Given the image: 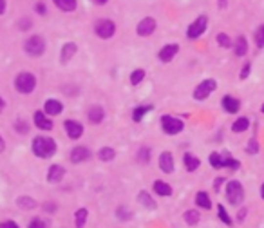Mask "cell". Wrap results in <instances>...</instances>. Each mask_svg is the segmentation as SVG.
<instances>
[{
	"mask_svg": "<svg viewBox=\"0 0 264 228\" xmlns=\"http://www.w3.org/2000/svg\"><path fill=\"white\" fill-rule=\"evenodd\" d=\"M74 53H76V44H72V42L66 44L64 49H62V64H67V62L74 56Z\"/></svg>",
	"mask_w": 264,
	"mask_h": 228,
	"instance_id": "31",
	"label": "cell"
},
{
	"mask_svg": "<svg viewBox=\"0 0 264 228\" xmlns=\"http://www.w3.org/2000/svg\"><path fill=\"white\" fill-rule=\"evenodd\" d=\"M33 152L38 158H51L56 152V143L54 139L45 138V136H38L33 141Z\"/></svg>",
	"mask_w": 264,
	"mask_h": 228,
	"instance_id": "5",
	"label": "cell"
},
{
	"mask_svg": "<svg viewBox=\"0 0 264 228\" xmlns=\"http://www.w3.org/2000/svg\"><path fill=\"white\" fill-rule=\"evenodd\" d=\"M35 123L40 131H51V129H53V121L47 120V116L44 113H40V111L35 113Z\"/></svg>",
	"mask_w": 264,
	"mask_h": 228,
	"instance_id": "25",
	"label": "cell"
},
{
	"mask_svg": "<svg viewBox=\"0 0 264 228\" xmlns=\"http://www.w3.org/2000/svg\"><path fill=\"white\" fill-rule=\"evenodd\" d=\"M24 49L25 53L31 54V56H40L45 51V42H44L42 36H31L29 40L25 42Z\"/></svg>",
	"mask_w": 264,
	"mask_h": 228,
	"instance_id": "10",
	"label": "cell"
},
{
	"mask_svg": "<svg viewBox=\"0 0 264 228\" xmlns=\"http://www.w3.org/2000/svg\"><path fill=\"white\" fill-rule=\"evenodd\" d=\"M87 214L89 212L85 210V208H80L76 212V228H84L85 227V221H87Z\"/></svg>",
	"mask_w": 264,
	"mask_h": 228,
	"instance_id": "39",
	"label": "cell"
},
{
	"mask_svg": "<svg viewBox=\"0 0 264 228\" xmlns=\"http://www.w3.org/2000/svg\"><path fill=\"white\" fill-rule=\"evenodd\" d=\"M6 11V0H0V15Z\"/></svg>",
	"mask_w": 264,
	"mask_h": 228,
	"instance_id": "49",
	"label": "cell"
},
{
	"mask_svg": "<svg viewBox=\"0 0 264 228\" xmlns=\"http://www.w3.org/2000/svg\"><path fill=\"white\" fill-rule=\"evenodd\" d=\"M217 217H219V221L224 223L226 227H232L234 225V219H232V216L228 214V210H226V206L224 205H217Z\"/></svg>",
	"mask_w": 264,
	"mask_h": 228,
	"instance_id": "28",
	"label": "cell"
},
{
	"mask_svg": "<svg viewBox=\"0 0 264 228\" xmlns=\"http://www.w3.org/2000/svg\"><path fill=\"white\" fill-rule=\"evenodd\" d=\"M208 25H210L208 15H198V17L188 24V27H186V33H185L186 38H188V40H199V38L208 31Z\"/></svg>",
	"mask_w": 264,
	"mask_h": 228,
	"instance_id": "2",
	"label": "cell"
},
{
	"mask_svg": "<svg viewBox=\"0 0 264 228\" xmlns=\"http://www.w3.org/2000/svg\"><path fill=\"white\" fill-rule=\"evenodd\" d=\"M159 125H161L163 134H167V136H177L185 131V121L172 114H163L159 118Z\"/></svg>",
	"mask_w": 264,
	"mask_h": 228,
	"instance_id": "4",
	"label": "cell"
},
{
	"mask_svg": "<svg viewBox=\"0 0 264 228\" xmlns=\"http://www.w3.org/2000/svg\"><path fill=\"white\" fill-rule=\"evenodd\" d=\"M183 165H185V170L186 172H196V170H199V167H201V160H199L196 154H192V152H185L183 154Z\"/></svg>",
	"mask_w": 264,
	"mask_h": 228,
	"instance_id": "14",
	"label": "cell"
},
{
	"mask_svg": "<svg viewBox=\"0 0 264 228\" xmlns=\"http://www.w3.org/2000/svg\"><path fill=\"white\" fill-rule=\"evenodd\" d=\"M45 210H47V212H54V210H56V205H45Z\"/></svg>",
	"mask_w": 264,
	"mask_h": 228,
	"instance_id": "50",
	"label": "cell"
},
{
	"mask_svg": "<svg viewBox=\"0 0 264 228\" xmlns=\"http://www.w3.org/2000/svg\"><path fill=\"white\" fill-rule=\"evenodd\" d=\"M246 216H248V208H246V206H241L239 210H237V214H235V221L244 223V221H246Z\"/></svg>",
	"mask_w": 264,
	"mask_h": 228,
	"instance_id": "43",
	"label": "cell"
},
{
	"mask_svg": "<svg viewBox=\"0 0 264 228\" xmlns=\"http://www.w3.org/2000/svg\"><path fill=\"white\" fill-rule=\"evenodd\" d=\"M261 114H264V103L261 105Z\"/></svg>",
	"mask_w": 264,
	"mask_h": 228,
	"instance_id": "56",
	"label": "cell"
},
{
	"mask_svg": "<svg viewBox=\"0 0 264 228\" xmlns=\"http://www.w3.org/2000/svg\"><path fill=\"white\" fill-rule=\"evenodd\" d=\"M90 152L89 149H85V147H74L71 152V161L72 163H82L85 160H89Z\"/></svg>",
	"mask_w": 264,
	"mask_h": 228,
	"instance_id": "21",
	"label": "cell"
},
{
	"mask_svg": "<svg viewBox=\"0 0 264 228\" xmlns=\"http://www.w3.org/2000/svg\"><path fill=\"white\" fill-rule=\"evenodd\" d=\"M196 206H198V208H203V210H212L214 203H212V199H210V196H208V192L199 190V192L196 194Z\"/></svg>",
	"mask_w": 264,
	"mask_h": 228,
	"instance_id": "18",
	"label": "cell"
},
{
	"mask_svg": "<svg viewBox=\"0 0 264 228\" xmlns=\"http://www.w3.org/2000/svg\"><path fill=\"white\" fill-rule=\"evenodd\" d=\"M17 131L20 132V134H27V131H29V129H27V123H24V121H18Z\"/></svg>",
	"mask_w": 264,
	"mask_h": 228,
	"instance_id": "44",
	"label": "cell"
},
{
	"mask_svg": "<svg viewBox=\"0 0 264 228\" xmlns=\"http://www.w3.org/2000/svg\"><path fill=\"white\" fill-rule=\"evenodd\" d=\"M18 206H20V208H27V210H31V208H35L36 206V201L31 198H18Z\"/></svg>",
	"mask_w": 264,
	"mask_h": 228,
	"instance_id": "40",
	"label": "cell"
},
{
	"mask_svg": "<svg viewBox=\"0 0 264 228\" xmlns=\"http://www.w3.org/2000/svg\"><path fill=\"white\" fill-rule=\"evenodd\" d=\"M250 125H252V121H250L248 116H239V118H235V120L232 121L230 129H232L234 134H242V132L250 131Z\"/></svg>",
	"mask_w": 264,
	"mask_h": 228,
	"instance_id": "15",
	"label": "cell"
},
{
	"mask_svg": "<svg viewBox=\"0 0 264 228\" xmlns=\"http://www.w3.org/2000/svg\"><path fill=\"white\" fill-rule=\"evenodd\" d=\"M29 228H45V223L40 221V219H33L29 225Z\"/></svg>",
	"mask_w": 264,
	"mask_h": 228,
	"instance_id": "45",
	"label": "cell"
},
{
	"mask_svg": "<svg viewBox=\"0 0 264 228\" xmlns=\"http://www.w3.org/2000/svg\"><path fill=\"white\" fill-rule=\"evenodd\" d=\"M103 118H105V111H103L100 105H94V107L89 109V121L90 123H102Z\"/></svg>",
	"mask_w": 264,
	"mask_h": 228,
	"instance_id": "26",
	"label": "cell"
},
{
	"mask_svg": "<svg viewBox=\"0 0 264 228\" xmlns=\"http://www.w3.org/2000/svg\"><path fill=\"white\" fill-rule=\"evenodd\" d=\"M20 25H22V27H29L31 22H29V20H22V22H20Z\"/></svg>",
	"mask_w": 264,
	"mask_h": 228,
	"instance_id": "52",
	"label": "cell"
},
{
	"mask_svg": "<svg viewBox=\"0 0 264 228\" xmlns=\"http://www.w3.org/2000/svg\"><path fill=\"white\" fill-rule=\"evenodd\" d=\"M62 103L60 102H56V100H47L45 102V113L51 114V116H56V114H60L62 113Z\"/></svg>",
	"mask_w": 264,
	"mask_h": 228,
	"instance_id": "33",
	"label": "cell"
},
{
	"mask_svg": "<svg viewBox=\"0 0 264 228\" xmlns=\"http://www.w3.org/2000/svg\"><path fill=\"white\" fill-rule=\"evenodd\" d=\"M66 132H67V136H69V138L78 139V138H82V134H84V127L80 125L78 121L67 120L66 121Z\"/></svg>",
	"mask_w": 264,
	"mask_h": 228,
	"instance_id": "17",
	"label": "cell"
},
{
	"mask_svg": "<svg viewBox=\"0 0 264 228\" xmlns=\"http://www.w3.org/2000/svg\"><path fill=\"white\" fill-rule=\"evenodd\" d=\"M0 228H18V227H17V223H13V221H4V223H0Z\"/></svg>",
	"mask_w": 264,
	"mask_h": 228,
	"instance_id": "46",
	"label": "cell"
},
{
	"mask_svg": "<svg viewBox=\"0 0 264 228\" xmlns=\"http://www.w3.org/2000/svg\"><path fill=\"white\" fill-rule=\"evenodd\" d=\"M54 4L60 7L62 11H72L76 7V0H54Z\"/></svg>",
	"mask_w": 264,
	"mask_h": 228,
	"instance_id": "37",
	"label": "cell"
},
{
	"mask_svg": "<svg viewBox=\"0 0 264 228\" xmlns=\"http://www.w3.org/2000/svg\"><path fill=\"white\" fill-rule=\"evenodd\" d=\"M248 49H250V42H248V38L244 35H239L234 40V47H232V51H234V54H235V58H244V56L248 54Z\"/></svg>",
	"mask_w": 264,
	"mask_h": 228,
	"instance_id": "13",
	"label": "cell"
},
{
	"mask_svg": "<svg viewBox=\"0 0 264 228\" xmlns=\"http://www.w3.org/2000/svg\"><path fill=\"white\" fill-rule=\"evenodd\" d=\"M157 165H159V170L163 174H174L176 170V160L174 154L170 150H163L159 158H157Z\"/></svg>",
	"mask_w": 264,
	"mask_h": 228,
	"instance_id": "7",
	"label": "cell"
},
{
	"mask_svg": "<svg viewBox=\"0 0 264 228\" xmlns=\"http://www.w3.org/2000/svg\"><path fill=\"white\" fill-rule=\"evenodd\" d=\"M150 160H152V149L147 147V145H143V147L138 150V161L141 163V165H149Z\"/></svg>",
	"mask_w": 264,
	"mask_h": 228,
	"instance_id": "32",
	"label": "cell"
},
{
	"mask_svg": "<svg viewBox=\"0 0 264 228\" xmlns=\"http://www.w3.org/2000/svg\"><path fill=\"white\" fill-rule=\"evenodd\" d=\"M183 219L188 227H198L199 221H201V214H199L198 208H188V210L183 214Z\"/></svg>",
	"mask_w": 264,
	"mask_h": 228,
	"instance_id": "22",
	"label": "cell"
},
{
	"mask_svg": "<svg viewBox=\"0 0 264 228\" xmlns=\"http://www.w3.org/2000/svg\"><path fill=\"white\" fill-rule=\"evenodd\" d=\"M217 80L216 78H204L201 80L192 91V98L196 102H206L208 98L217 91Z\"/></svg>",
	"mask_w": 264,
	"mask_h": 228,
	"instance_id": "3",
	"label": "cell"
},
{
	"mask_svg": "<svg viewBox=\"0 0 264 228\" xmlns=\"http://www.w3.org/2000/svg\"><path fill=\"white\" fill-rule=\"evenodd\" d=\"M179 49H181L179 44L170 42V44H167V46H163V47L159 49V53H157V58H159V62H161V64H170V62H172L176 56H177Z\"/></svg>",
	"mask_w": 264,
	"mask_h": 228,
	"instance_id": "8",
	"label": "cell"
},
{
	"mask_svg": "<svg viewBox=\"0 0 264 228\" xmlns=\"http://www.w3.org/2000/svg\"><path fill=\"white\" fill-rule=\"evenodd\" d=\"M94 4H98V6H103V4H107L109 0H92Z\"/></svg>",
	"mask_w": 264,
	"mask_h": 228,
	"instance_id": "51",
	"label": "cell"
},
{
	"mask_svg": "<svg viewBox=\"0 0 264 228\" xmlns=\"http://www.w3.org/2000/svg\"><path fill=\"white\" fill-rule=\"evenodd\" d=\"M138 201L141 203V206H145V208H147V210H156V208H157L156 199L152 198L147 190H141V192L138 194Z\"/></svg>",
	"mask_w": 264,
	"mask_h": 228,
	"instance_id": "19",
	"label": "cell"
},
{
	"mask_svg": "<svg viewBox=\"0 0 264 228\" xmlns=\"http://www.w3.org/2000/svg\"><path fill=\"white\" fill-rule=\"evenodd\" d=\"M152 111H154V105H150V103L149 105H138V107L132 111V120L136 121V123H139V121L143 120L149 113H152Z\"/></svg>",
	"mask_w": 264,
	"mask_h": 228,
	"instance_id": "23",
	"label": "cell"
},
{
	"mask_svg": "<svg viewBox=\"0 0 264 228\" xmlns=\"http://www.w3.org/2000/svg\"><path fill=\"white\" fill-rule=\"evenodd\" d=\"M252 62H244V64H242V67H241V71H239V80H242V82H244V80H248L250 78V74H252Z\"/></svg>",
	"mask_w": 264,
	"mask_h": 228,
	"instance_id": "38",
	"label": "cell"
},
{
	"mask_svg": "<svg viewBox=\"0 0 264 228\" xmlns=\"http://www.w3.org/2000/svg\"><path fill=\"white\" fill-rule=\"evenodd\" d=\"M226 178H224V176H217L216 180H214V190H216V192H221V188L224 185H226Z\"/></svg>",
	"mask_w": 264,
	"mask_h": 228,
	"instance_id": "42",
	"label": "cell"
},
{
	"mask_svg": "<svg viewBox=\"0 0 264 228\" xmlns=\"http://www.w3.org/2000/svg\"><path fill=\"white\" fill-rule=\"evenodd\" d=\"M2 150H4V139L0 138V152H2Z\"/></svg>",
	"mask_w": 264,
	"mask_h": 228,
	"instance_id": "54",
	"label": "cell"
},
{
	"mask_svg": "<svg viewBox=\"0 0 264 228\" xmlns=\"http://www.w3.org/2000/svg\"><path fill=\"white\" fill-rule=\"evenodd\" d=\"M116 216H118V219H121V221H129L132 217V212L127 210V206H120V208L116 210Z\"/></svg>",
	"mask_w": 264,
	"mask_h": 228,
	"instance_id": "41",
	"label": "cell"
},
{
	"mask_svg": "<svg viewBox=\"0 0 264 228\" xmlns=\"http://www.w3.org/2000/svg\"><path fill=\"white\" fill-rule=\"evenodd\" d=\"M217 7L219 9H226L228 7V0H217Z\"/></svg>",
	"mask_w": 264,
	"mask_h": 228,
	"instance_id": "47",
	"label": "cell"
},
{
	"mask_svg": "<svg viewBox=\"0 0 264 228\" xmlns=\"http://www.w3.org/2000/svg\"><path fill=\"white\" fill-rule=\"evenodd\" d=\"M2 109H4V100L0 98V111H2Z\"/></svg>",
	"mask_w": 264,
	"mask_h": 228,
	"instance_id": "55",
	"label": "cell"
},
{
	"mask_svg": "<svg viewBox=\"0 0 264 228\" xmlns=\"http://www.w3.org/2000/svg\"><path fill=\"white\" fill-rule=\"evenodd\" d=\"M15 87H17L18 92L22 94H29L33 92V89L36 87V78L31 74V72H20L15 80Z\"/></svg>",
	"mask_w": 264,
	"mask_h": 228,
	"instance_id": "6",
	"label": "cell"
},
{
	"mask_svg": "<svg viewBox=\"0 0 264 228\" xmlns=\"http://www.w3.org/2000/svg\"><path fill=\"white\" fill-rule=\"evenodd\" d=\"M221 109L226 114H237L241 111V100L232 94H224L221 98Z\"/></svg>",
	"mask_w": 264,
	"mask_h": 228,
	"instance_id": "12",
	"label": "cell"
},
{
	"mask_svg": "<svg viewBox=\"0 0 264 228\" xmlns=\"http://www.w3.org/2000/svg\"><path fill=\"white\" fill-rule=\"evenodd\" d=\"M224 198L232 206H241L246 194H244V186L239 180H228L224 185Z\"/></svg>",
	"mask_w": 264,
	"mask_h": 228,
	"instance_id": "1",
	"label": "cell"
},
{
	"mask_svg": "<svg viewBox=\"0 0 264 228\" xmlns=\"http://www.w3.org/2000/svg\"><path fill=\"white\" fill-rule=\"evenodd\" d=\"M94 31H96V35L100 36V38L107 40V38H110V36H114L116 24L112 22V20H100V22L96 24V27H94Z\"/></svg>",
	"mask_w": 264,
	"mask_h": 228,
	"instance_id": "11",
	"label": "cell"
},
{
	"mask_svg": "<svg viewBox=\"0 0 264 228\" xmlns=\"http://www.w3.org/2000/svg\"><path fill=\"white\" fill-rule=\"evenodd\" d=\"M64 174H66V170H64V167H60V165H53V167L49 168L47 180L51 181V183H58V181H62Z\"/></svg>",
	"mask_w": 264,
	"mask_h": 228,
	"instance_id": "27",
	"label": "cell"
},
{
	"mask_svg": "<svg viewBox=\"0 0 264 228\" xmlns=\"http://www.w3.org/2000/svg\"><path fill=\"white\" fill-rule=\"evenodd\" d=\"M35 9H36V13H40V15H45V6H44V4H36Z\"/></svg>",
	"mask_w": 264,
	"mask_h": 228,
	"instance_id": "48",
	"label": "cell"
},
{
	"mask_svg": "<svg viewBox=\"0 0 264 228\" xmlns=\"http://www.w3.org/2000/svg\"><path fill=\"white\" fill-rule=\"evenodd\" d=\"M98 158H100L102 161H112L116 158V152L114 149H110V147H103V149H100V152H98Z\"/></svg>",
	"mask_w": 264,
	"mask_h": 228,
	"instance_id": "35",
	"label": "cell"
},
{
	"mask_svg": "<svg viewBox=\"0 0 264 228\" xmlns=\"http://www.w3.org/2000/svg\"><path fill=\"white\" fill-rule=\"evenodd\" d=\"M157 29V22H156V18H152V17H145L141 18L138 22V25H136V33H138V36H150V35H154V31Z\"/></svg>",
	"mask_w": 264,
	"mask_h": 228,
	"instance_id": "9",
	"label": "cell"
},
{
	"mask_svg": "<svg viewBox=\"0 0 264 228\" xmlns=\"http://www.w3.org/2000/svg\"><path fill=\"white\" fill-rule=\"evenodd\" d=\"M259 192H261V199H264V183L261 185V190H259Z\"/></svg>",
	"mask_w": 264,
	"mask_h": 228,
	"instance_id": "53",
	"label": "cell"
},
{
	"mask_svg": "<svg viewBox=\"0 0 264 228\" xmlns=\"http://www.w3.org/2000/svg\"><path fill=\"white\" fill-rule=\"evenodd\" d=\"M145 69H134V71L131 72V84L132 85H139L141 82L145 80Z\"/></svg>",
	"mask_w": 264,
	"mask_h": 228,
	"instance_id": "36",
	"label": "cell"
},
{
	"mask_svg": "<svg viewBox=\"0 0 264 228\" xmlns=\"http://www.w3.org/2000/svg\"><path fill=\"white\" fill-rule=\"evenodd\" d=\"M208 163L214 170H222L224 168V158H222V152H217V150H212L208 154Z\"/></svg>",
	"mask_w": 264,
	"mask_h": 228,
	"instance_id": "20",
	"label": "cell"
},
{
	"mask_svg": "<svg viewBox=\"0 0 264 228\" xmlns=\"http://www.w3.org/2000/svg\"><path fill=\"white\" fill-rule=\"evenodd\" d=\"M221 152H222V158H224V168H228V170H232V172L239 170V168H241V161H239V160L232 156L228 150H221Z\"/></svg>",
	"mask_w": 264,
	"mask_h": 228,
	"instance_id": "24",
	"label": "cell"
},
{
	"mask_svg": "<svg viewBox=\"0 0 264 228\" xmlns=\"http://www.w3.org/2000/svg\"><path fill=\"white\" fill-rule=\"evenodd\" d=\"M253 42H255V47L264 49V24H261L253 33Z\"/></svg>",
	"mask_w": 264,
	"mask_h": 228,
	"instance_id": "34",
	"label": "cell"
},
{
	"mask_svg": "<svg viewBox=\"0 0 264 228\" xmlns=\"http://www.w3.org/2000/svg\"><path fill=\"white\" fill-rule=\"evenodd\" d=\"M152 188H154V192H156L157 196H161V198H170V196L174 194V190H172V185H170V183H167V181H163V180L154 181Z\"/></svg>",
	"mask_w": 264,
	"mask_h": 228,
	"instance_id": "16",
	"label": "cell"
},
{
	"mask_svg": "<svg viewBox=\"0 0 264 228\" xmlns=\"http://www.w3.org/2000/svg\"><path fill=\"white\" fill-rule=\"evenodd\" d=\"M244 152H246V154H250V156H257L259 152H261V145H259V139L255 138V136H252V138L246 141Z\"/></svg>",
	"mask_w": 264,
	"mask_h": 228,
	"instance_id": "30",
	"label": "cell"
},
{
	"mask_svg": "<svg viewBox=\"0 0 264 228\" xmlns=\"http://www.w3.org/2000/svg\"><path fill=\"white\" fill-rule=\"evenodd\" d=\"M216 42L221 49H232V47H234V40L230 38L228 33H217Z\"/></svg>",
	"mask_w": 264,
	"mask_h": 228,
	"instance_id": "29",
	"label": "cell"
}]
</instances>
